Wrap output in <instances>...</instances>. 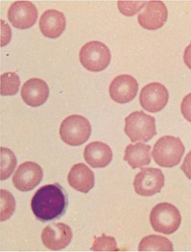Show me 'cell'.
<instances>
[{
	"label": "cell",
	"mask_w": 191,
	"mask_h": 252,
	"mask_svg": "<svg viewBox=\"0 0 191 252\" xmlns=\"http://www.w3.org/2000/svg\"><path fill=\"white\" fill-rule=\"evenodd\" d=\"M68 205L67 193L58 184L45 185L35 193L31 200V209L41 222L56 220L65 213Z\"/></svg>",
	"instance_id": "1"
},
{
	"label": "cell",
	"mask_w": 191,
	"mask_h": 252,
	"mask_svg": "<svg viewBox=\"0 0 191 252\" xmlns=\"http://www.w3.org/2000/svg\"><path fill=\"white\" fill-rule=\"evenodd\" d=\"M184 153L185 147L180 137L165 135L155 143L153 156L158 165L173 168L181 162Z\"/></svg>",
	"instance_id": "2"
},
{
	"label": "cell",
	"mask_w": 191,
	"mask_h": 252,
	"mask_svg": "<svg viewBox=\"0 0 191 252\" xmlns=\"http://www.w3.org/2000/svg\"><path fill=\"white\" fill-rule=\"evenodd\" d=\"M181 222L179 210L171 203L158 204L151 210L150 222L156 232L171 235L179 228Z\"/></svg>",
	"instance_id": "3"
},
{
	"label": "cell",
	"mask_w": 191,
	"mask_h": 252,
	"mask_svg": "<svg viewBox=\"0 0 191 252\" xmlns=\"http://www.w3.org/2000/svg\"><path fill=\"white\" fill-rule=\"evenodd\" d=\"M125 121V132L132 142H148L157 134L155 118L144 112H132Z\"/></svg>",
	"instance_id": "4"
},
{
	"label": "cell",
	"mask_w": 191,
	"mask_h": 252,
	"mask_svg": "<svg viewBox=\"0 0 191 252\" xmlns=\"http://www.w3.org/2000/svg\"><path fill=\"white\" fill-rule=\"evenodd\" d=\"M92 129L90 123L84 116L71 115L62 122L60 135L62 141L72 147L80 146L88 141Z\"/></svg>",
	"instance_id": "5"
},
{
	"label": "cell",
	"mask_w": 191,
	"mask_h": 252,
	"mask_svg": "<svg viewBox=\"0 0 191 252\" xmlns=\"http://www.w3.org/2000/svg\"><path fill=\"white\" fill-rule=\"evenodd\" d=\"M81 63L86 69L100 72L109 66L111 60V51L107 45L98 41H92L83 46L80 50Z\"/></svg>",
	"instance_id": "6"
},
{
	"label": "cell",
	"mask_w": 191,
	"mask_h": 252,
	"mask_svg": "<svg viewBox=\"0 0 191 252\" xmlns=\"http://www.w3.org/2000/svg\"><path fill=\"white\" fill-rule=\"evenodd\" d=\"M165 184V177L159 168H143L135 176V191L142 196L150 197L160 192Z\"/></svg>",
	"instance_id": "7"
},
{
	"label": "cell",
	"mask_w": 191,
	"mask_h": 252,
	"mask_svg": "<svg viewBox=\"0 0 191 252\" xmlns=\"http://www.w3.org/2000/svg\"><path fill=\"white\" fill-rule=\"evenodd\" d=\"M169 92L163 85L154 82L143 87L139 100L143 109L151 113H155L165 107L169 101Z\"/></svg>",
	"instance_id": "8"
},
{
	"label": "cell",
	"mask_w": 191,
	"mask_h": 252,
	"mask_svg": "<svg viewBox=\"0 0 191 252\" xmlns=\"http://www.w3.org/2000/svg\"><path fill=\"white\" fill-rule=\"evenodd\" d=\"M42 168L36 162L26 161L20 164L12 178L14 186L21 191L32 190L42 180Z\"/></svg>",
	"instance_id": "9"
},
{
	"label": "cell",
	"mask_w": 191,
	"mask_h": 252,
	"mask_svg": "<svg viewBox=\"0 0 191 252\" xmlns=\"http://www.w3.org/2000/svg\"><path fill=\"white\" fill-rule=\"evenodd\" d=\"M7 16L12 26L24 30L34 26L38 13L36 6L32 2L16 1L10 5Z\"/></svg>",
	"instance_id": "10"
},
{
	"label": "cell",
	"mask_w": 191,
	"mask_h": 252,
	"mask_svg": "<svg viewBox=\"0 0 191 252\" xmlns=\"http://www.w3.org/2000/svg\"><path fill=\"white\" fill-rule=\"evenodd\" d=\"M41 238L47 249L54 251H61L71 242L72 232L67 224L62 222L53 223L43 229Z\"/></svg>",
	"instance_id": "11"
},
{
	"label": "cell",
	"mask_w": 191,
	"mask_h": 252,
	"mask_svg": "<svg viewBox=\"0 0 191 252\" xmlns=\"http://www.w3.org/2000/svg\"><path fill=\"white\" fill-rule=\"evenodd\" d=\"M168 11L165 3L161 1L147 2L143 11L138 16L139 24L147 30L160 29L167 22Z\"/></svg>",
	"instance_id": "12"
},
{
	"label": "cell",
	"mask_w": 191,
	"mask_h": 252,
	"mask_svg": "<svg viewBox=\"0 0 191 252\" xmlns=\"http://www.w3.org/2000/svg\"><path fill=\"white\" fill-rule=\"evenodd\" d=\"M138 91V81L134 77L128 74L116 77L109 87V94L112 99L120 104L132 101L136 96Z\"/></svg>",
	"instance_id": "13"
},
{
	"label": "cell",
	"mask_w": 191,
	"mask_h": 252,
	"mask_svg": "<svg viewBox=\"0 0 191 252\" xmlns=\"http://www.w3.org/2000/svg\"><path fill=\"white\" fill-rule=\"evenodd\" d=\"M21 95L25 103L32 107L41 106L45 103L49 95V88L44 80L32 78L26 81L22 86Z\"/></svg>",
	"instance_id": "14"
},
{
	"label": "cell",
	"mask_w": 191,
	"mask_h": 252,
	"mask_svg": "<svg viewBox=\"0 0 191 252\" xmlns=\"http://www.w3.org/2000/svg\"><path fill=\"white\" fill-rule=\"evenodd\" d=\"M39 26L45 37L57 38L65 31L66 18L64 13L57 10H47L41 15Z\"/></svg>",
	"instance_id": "15"
},
{
	"label": "cell",
	"mask_w": 191,
	"mask_h": 252,
	"mask_svg": "<svg viewBox=\"0 0 191 252\" xmlns=\"http://www.w3.org/2000/svg\"><path fill=\"white\" fill-rule=\"evenodd\" d=\"M68 182L76 190L87 193L95 186V174L86 164H76L68 173Z\"/></svg>",
	"instance_id": "16"
},
{
	"label": "cell",
	"mask_w": 191,
	"mask_h": 252,
	"mask_svg": "<svg viewBox=\"0 0 191 252\" xmlns=\"http://www.w3.org/2000/svg\"><path fill=\"white\" fill-rule=\"evenodd\" d=\"M86 161L93 168H105L113 159V152L109 145L95 141L86 146L84 151Z\"/></svg>",
	"instance_id": "17"
},
{
	"label": "cell",
	"mask_w": 191,
	"mask_h": 252,
	"mask_svg": "<svg viewBox=\"0 0 191 252\" xmlns=\"http://www.w3.org/2000/svg\"><path fill=\"white\" fill-rule=\"evenodd\" d=\"M124 159L133 169L147 166L151 162V147L141 143L128 145L125 151Z\"/></svg>",
	"instance_id": "18"
},
{
	"label": "cell",
	"mask_w": 191,
	"mask_h": 252,
	"mask_svg": "<svg viewBox=\"0 0 191 252\" xmlns=\"http://www.w3.org/2000/svg\"><path fill=\"white\" fill-rule=\"evenodd\" d=\"M138 251H174L173 245L169 239L161 235H150L143 237L138 246Z\"/></svg>",
	"instance_id": "19"
},
{
	"label": "cell",
	"mask_w": 191,
	"mask_h": 252,
	"mask_svg": "<svg viewBox=\"0 0 191 252\" xmlns=\"http://www.w3.org/2000/svg\"><path fill=\"white\" fill-rule=\"evenodd\" d=\"M17 164V159L13 152L7 148H1V180L9 178Z\"/></svg>",
	"instance_id": "20"
},
{
	"label": "cell",
	"mask_w": 191,
	"mask_h": 252,
	"mask_svg": "<svg viewBox=\"0 0 191 252\" xmlns=\"http://www.w3.org/2000/svg\"><path fill=\"white\" fill-rule=\"evenodd\" d=\"M20 86V77L15 72H7L1 76V94L15 95Z\"/></svg>",
	"instance_id": "21"
},
{
	"label": "cell",
	"mask_w": 191,
	"mask_h": 252,
	"mask_svg": "<svg viewBox=\"0 0 191 252\" xmlns=\"http://www.w3.org/2000/svg\"><path fill=\"white\" fill-rule=\"evenodd\" d=\"M16 202L13 195L5 189H1V221H5L14 214Z\"/></svg>",
	"instance_id": "22"
},
{
	"label": "cell",
	"mask_w": 191,
	"mask_h": 252,
	"mask_svg": "<svg viewBox=\"0 0 191 252\" xmlns=\"http://www.w3.org/2000/svg\"><path fill=\"white\" fill-rule=\"evenodd\" d=\"M91 251L95 252H117L120 250L117 247L116 239L113 237L107 236L105 234L101 235L99 237H95Z\"/></svg>",
	"instance_id": "23"
},
{
	"label": "cell",
	"mask_w": 191,
	"mask_h": 252,
	"mask_svg": "<svg viewBox=\"0 0 191 252\" xmlns=\"http://www.w3.org/2000/svg\"><path fill=\"white\" fill-rule=\"evenodd\" d=\"M145 1H119L118 2V9L125 16H132L142 10L146 5Z\"/></svg>",
	"instance_id": "24"
},
{
	"label": "cell",
	"mask_w": 191,
	"mask_h": 252,
	"mask_svg": "<svg viewBox=\"0 0 191 252\" xmlns=\"http://www.w3.org/2000/svg\"><path fill=\"white\" fill-rule=\"evenodd\" d=\"M181 112L184 118L191 123V93L185 96L183 99Z\"/></svg>",
	"instance_id": "25"
},
{
	"label": "cell",
	"mask_w": 191,
	"mask_h": 252,
	"mask_svg": "<svg viewBox=\"0 0 191 252\" xmlns=\"http://www.w3.org/2000/svg\"><path fill=\"white\" fill-rule=\"evenodd\" d=\"M181 170L190 180H191V151L187 154L181 166Z\"/></svg>",
	"instance_id": "26"
},
{
	"label": "cell",
	"mask_w": 191,
	"mask_h": 252,
	"mask_svg": "<svg viewBox=\"0 0 191 252\" xmlns=\"http://www.w3.org/2000/svg\"><path fill=\"white\" fill-rule=\"evenodd\" d=\"M184 60L186 65L191 69V42L185 50Z\"/></svg>",
	"instance_id": "27"
}]
</instances>
